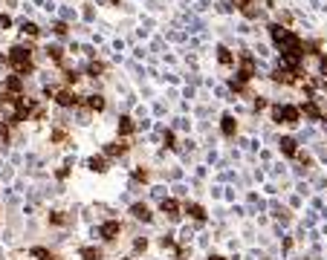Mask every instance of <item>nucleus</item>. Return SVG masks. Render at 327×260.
<instances>
[{"label": "nucleus", "instance_id": "3", "mask_svg": "<svg viewBox=\"0 0 327 260\" xmlns=\"http://www.w3.org/2000/svg\"><path fill=\"white\" fill-rule=\"evenodd\" d=\"M81 72H84V78H90V81H102L110 75V64L102 61V58H93V61L81 64Z\"/></svg>", "mask_w": 327, "mask_h": 260}, {"label": "nucleus", "instance_id": "31", "mask_svg": "<svg viewBox=\"0 0 327 260\" xmlns=\"http://www.w3.org/2000/svg\"><path fill=\"white\" fill-rule=\"evenodd\" d=\"M76 15H79V12H76V6H64V9H61V15H58V18H61V20H67V23H70V20H76Z\"/></svg>", "mask_w": 327, "mask_h": 260}, {"label": "nucleus", "instance_id": "4", "mask_svg": "<svg viewBox=\"0 0 327 260\" xmlns=\"http://www.w3.org/2000/svg\"><path fill=\"white\" fill-rule=\"evenodd\" d=\"M119 237H122V223H119V220H105V223L98 225V240L116 243Z\"/></svg>", "mask_w": 327, "mask_h": 260}, {"label": "nucleus", "instance_id": "12", "mask_svg": "<svg viewBox=\"0 0 327 260\" xmlns=\"http://www.w3.org/2000/svg\"><path fill=\"white\" fill-rule=\"evenodd\" d=\"M278 151H281L284 156L295 159V156H298V139H295V136H287V133H284L281 139H278Z\"/></svg>", "mask_w": 327, "mask_h": 260}, {"label": "nucleus", "instance_id": "18", "mask_svg": "<svg viewBox=\"0 0 327 260\" xmlns=\"http://www.w3.org/2000/svg\"><path fill=\"white\" fill-rule=\"evenodd\" d=\"M284 125H287V127H298L301 125L298 104H284Z\"/></svg>", "mask_w": 327, "mask_h": 260}, {"label": "nucleus", "instance_id": "7", "mask_svg": "<svg viewBox=\"0 0 327 260\" xmlns=\"http://www.w3.org/2000/svg\"><path fill=\"white\" fill-rule=\"evenodd\" d=\"M136 130H139V125L133 122V116L122 113V116H119V122H116V136H119V139H131Z\"/></svg>", "mask_w": 327, "mask_h": 260}, {"label": "nucleus", "instance_id": "21", "mask_svg": "<svg viewBox=\"0 0 327 260\" xmlns=\"http://www.w3.org/2000/svg\"><path fill=\"white\" fill-rule=\"evenodd\" d=\"M183 211H186L191 220H197V223H206V208L200 206V203H186V206H183Z\"/></svg>", "mask_w": 327, "mask_h": 260}, {"label": "nucleus", "instance_id": "2", "mask_svg": "<svg viewBox=\"0 0 327 260\" xmlns=\"http://www.w3.org/2000/svg\"><path fill=\"white\" fill-rule=\"evenodd\" d=\"M55 107L58 110H79L81 101H84V96H79L76 90H70V87H58V93H55Z\"/></svg>", "mask_w": 327, "mask_h": 260}, {"label": "nucleus", "instance_id": "6", "mask_svg": "<svg viewBox=\"0 0 327 260\" xmlns=\"http://www.w3.org/2000/svg\"><path fill=\"white\" fill-rule=\"evenodd\" d=\"M214 58H217V64L220 67H226V70H235V64H238V52H232V46L229 44H217L214 46Z\"/></svg>", "mask_w": 327, "mask_h": 260}, {"label": "nucleus", "instance_id": "41", "mask_svg": "<svg viewBox=\"0 0 327 260\" xmlns=\"http://www.w3.org/2000/svg\"><path fill=\"white\" fill-rule=\"evenodd\" d=\"M55 177H58V180H67V177H70V168H67V165L58 168V170H55Z\"/></svg>", "mask_w": 327, "mask_h": 260}, {"label": "nucleus", "instance_id": "35", "mask_svg": "<svg viewBox=\"0 0 327 260\" xmlns=\"http://www.w3.org/2000/svg\"><path fill=\"white\" fill-rule=\"evenodd\" d=\"M157 243H159V249H174V237L171 234H162Z\"/></svg>", "mask_w": 327, "mask_h": 260}, {"label": "nucleus", "instance_id": "30", "mask_svg": "<svg viewBox=\"0 0 327 260\" xmlns=\"http://www.w3.org/2000/svg\"><path fill=\"white\" fill-rule=\"evenodd\" d=\"M81 18H84V23H93V20H96V9H93L90 3H84V9H81Z\"/></svg>", "mask_w": 327, "mask_h": 260}, {"label": "nucleus", "instance_id": "1", "mask_svg": "<svg viewBox=\"0 0 327 260\" xmlns=\"http://www.w3.org/2000/svg\"><path fill=\"white\" fill-rule=\"evenodd\" d=\"M41 52H44V58L53 64V67H58V70H64V67H67V46H64V44L49 41V44L41 46Z\"/></svg>", "mask_w": 327, "mask_h": 260}, {"label": "nucleus", "instance_id": "9", "mask_svg": "<svg viewBox=\"0 0 327 260\" xmlns=\"http://www.w3.org/2000/svg\"><path fill=\"white\" fill-rule=\"evenodd\" d=\"M3 90L12 93V96H23V90H27V81L20 78V75H15V72H9V75H3Z\"/></svg>", "mask_w": 327, "mask_h": 260}, {"label": "nucleus", "instance_id": "11", "mask_svg": "<svg viewBox=\"0 0 327 260\" xmlns=\"http://www.w3.org/2000/svg\"><path fill=\"white\" fill-rule=\"evenodd\" d=\"M18 32H20V35H27L29 41H35V38H41V32H44V29H41V23H35V20L20 18L18 20Z\"/></svg>", "mask_w": 327, "mask_h": 260}, {"label": "nucleus", "instance_id": "14", "mask_svg": "<svg viewBox=\"0 0 327 260\" xmlns=\"http://www.w3.org/2000/svg\"><path fill=\"white\" fill-rule=\"evenodd\" d=\"M84 165H87L90 174H107V170H110V159H107L105 153H98V156H90Z\"/></svg>", "mask_w": 327, "mask_h": 260}, {"label": "nucleus", "instance_id": "33", "mask_svg": "<svg viewBox=\"0 0 327 260\" xmlns=\"http://www.w3.org/2000/svg\"><path fill=\"white\" fill-rule=\"evenodd\" d=\"M145 249H148V237H136V240H133V251H136V254H142Z\"/></svg>", "mask_w": 327, "mask_h": 260}, {"label": "nucleus", "instance_id": "46", "mask_svg": "<svg viewBox=\"0 0 327 260\" xmlns=\"http://www.w3.org/2000/svg\"><path fill=\"white\" fill-rule=\"evenodd\" d=\"M6 3H15V0H6Z\"/></svg>", "mask_w": 327, "mask_h": 260}, {"label": "nucleus", "instance_id": "24", "mask_svg": "<svg viewBox=\"0 0 327 260\" xmlns=\"http://www.w3.org/2000/svg\"><path fill=\"white\" fill-rule=\"evenodd\" d=\"M275 20H278V23H284V26H290V29H292L295 12H292V9H278V12H275Z\"/></svg>", "mask_w": 327, "mask_h": 260}, {"label": "nucleus", "instance_id": "20", "mask_svg": "<svg viewBox=\"0 0 327 260\" xmlns=\"http://www.w3.org/2000/svg\"><path fill=\"white\" fill-rule=\"evenodd\" d=\"M49 142L53 145H70V130L61 125H55L53 130H49Z\"/></svg>", "mask_w": 327, "mask_h": 260}, {"label": "nucleus", "instance_id": "22", "mask_svg": "<svg viewBox=\"0 0 327 260\" xmlns=\"http://www.w3.org/2000/svg\"><path fill=\"white\" fill-rule=\"evenodd\" d=\"M79 257L81 260H105V249H98V246H81Z\"/></svg>", "mask_w": 327, "mask_h": 260}, {"label": "nucleus", "instance_id": "29", "mask_svg": "<svg viewBox=\"0 0 327 260\" xmlns=\"http://www.w3.org/2000/svg\"><path fill=\"white\" fill-rule=\"evenodd\" d=\"M162 142H165L168 151H177V136H174V130H162Z\"/></svg>", "mask_w": 327, "mask_h": 260}, {"label": "nucleus", "instance_id": "39", "mask_svg": "<svg viewBox=\"0 0 327 260\" xmlns=\"http://www.w3.org/2000/svg\"><path fill=\"white\" fill-rule=\"evenodd\" d=\"M249 32H255V29L249 26V20H243V23H238V35H249Z\"/></svg>", "mask_w": 327, "mask_h": 260}, {"label": "nucleus", "instance_id": "34", "mask_svg": "<svg viewBox=\"0 0 327 260\" xmlns=\"http://www.w3.org/2000/svg\"><path fill=\"white\" fill-rule=\"evenodd\" d=\"M316 61H318V75H324V78H327V52H321Z\"/></svg>", "mask_w": 327, "mask_h": 260}, {"label": "nucleus", "instance_id": "26", "mask_svg": "<svg viewBox=\"0 0 327 260\" xmlns=\"http://www.w3.org/2000/svg\"><path fill=\"white\" fill-rule=\"evenodd\" d=\"M0 142H3V145L12 142V125H9V122H6L3 116H0Z\"/></svg>", "mask_w": 327, "mask_h": 260}, {"label": "nucleus", "instance_id": "27", "mask_svg": "<svg viewBox=\"0 0 327 260\" xmlns=\"http://www.w3.org/2000/svg\"><path fill=\"white\" fill-rule=\"evenodd\" d=\"M29 257H35V260H49V257H53V251L44 249V246H32V249H29Z\"/></svg>", "mask_w": 327, "mask_h": 260}, {"label": "nucleus", "instance_id": "5", "mask_svg": "<svg viewBox=\"0 0 327 260\" xmlns=\"http://www.w3.org/2000/svg\"><path fill=\"white\" fill-rule=\"evenodd\" d=\"M81 104H84L90 113H105V110H107V96L102 90H93V93H87V96H84V101H81Z\"/></svg>", "mask_w": 327, "mask_h": 260}, {"label": "nucleus", "instance_id": "44", "mask_svg": "<svg viewBox=\"0 0 327 260\" xmlns=\"http://www.w3.org/2000/svg\"><path fill=\"white\" fill-rule=\"evenodd\" d=\"M136 125H139V130H148V127H150V119H142V122H136Z\"/></svg>", "mask_w": 327, "mask_h": 260}, {"label": "nucleus", "instance_id": "28", "mask_svg": "<svg viewBox=\"0 0 327 260\" xmlns=\"http://www.w3.org/2000/svg\"><path fill=\"white\" fill-rule=\"evenodd\" d=\"M269 107V99L266 96H252V113H264Z\"/></svg>", "mask_w": 327, "mask_h": 260}, {"label": "nucleus", "instance_id": "38", "mask_svg": "<svg viewBox=\"0 0 327 260\" xmlns=\"http://www.w3.org/2000/svg\"><path fill=\"white\" fill-rule=\"evenodd\" d=\"M214 6H217V12H220V15H232V12H235L229 0H220V3H214Z\"/></svg>", "mask_w": 327, "mask_h": 260}, {"label": "nucleus", "instance_id": "8", "mask_svg": "<svg viewBox=\"0 0 327 260\" xmlns=\"http://www.w3.org/2000/svg\"><path fill=\"white\" fill-rule=\"evenodd\" d=\"M81 81H84V72H81V70L70 67V64H67V67L61 70V87H70V90H76Z\"/></svg>", "mask_w": 327, "mask_h": 260}, {"label": "nucleus", "instance_id": "37", "mask_svg": "<svg viewBox=\"0 0 327 260\" xmlns=\"http://www.w3.org/2000/svg\"><path fill=\"white\" fill-rule=\"evenodd\" d=\"M96 6H110V9H122V0H96Z\"/></svg>", "mask_w": 327, "mask_h": 260}, {"label": "nucleus", "instance_id": "16", "mask_svg": "<svg viewBox=\"0 0 327 260\" xmlns=\"http://www.w3.org/2000/svg\"><path fill=\"white\" fill-rule=\"evenodd\" d=\"M159 211L168 217V220H174V223L180 220V203H177V199H171V197L159 199Z\"/></svg>", "mask_w": 327, "mask_h": 260}, {"label": "nucleus", "instance_id": "40", "mask_svg": "<svg viewBox=\"0 0 327 260\" xmlns=\"http://www.w3.org/2000/svg\"><path fill=\"white\" fill-rule=\"evenodd\" d=\"M150 194H154V197H159V199H165V188H162V185H154V188H150Z\"/></svg>", "mask_w": 327, "mask_h": 260}, {"label": "nucleus", "instance_id": "23", "mask_svg": "<svg viewBox=\"0 0 327 260\" xmlns=\"http://www.w3.org/2000/svg\"><path fill=\"white\" fill-rule=\"evenodd\" d=\"M240 15H243V18H246V20H258V18H266V12L261 9V6H258V0H255V3H249L246 9H240Z\"/></svg>", "mask_w": 327, "mask_h": 260}, {"label": "nucleus", "instance_id": "32", "mask_svg": "<svg viewBox=\"0 0 327 260\" xmlns=\"http://www.w3.org/2000/svg\"><path fill=\"white\" fill-rule=\"evenodd\" d=\"M15 26V20H12V15H6V12H0V29L6 32V29Z\"/></svg>", "mask_w": 327, "mask_h": 260}, {"label": "nucleus", "instance_id": "43", "mask_svg": "<svg viewBox=\"0 0 327 260\" xmlns=\"http://www.w3.org/2000/svg\"><path fill=\"white\" fill-rule=\"evenodd\" d=\"M133 55H136V58H145V55H148V49H145V46H136V49H133Z\"/></svg>", "mask_w": 327, "mask_h": 260}, {"label": "nucleus", "instance_id": "13", "mask_svg": "<svg viewBox=\"0 0 327 260\" xmlns=\"http://www.w3.org/2000/svg\"><path fill=\"white\" fill-rule=\"evenodd\" d=\"M128 151H131V145L119 142V139H116V142H107L105 148H102V153H105L107 159H122V156H124Z\"/></svg>", "mask_w": 327, "mask_h": 260}, {"label": "nucleus", "instance_id": "45", "mask_svg": "<svg viewBox=\"0 0 327 260\" xmlns=\"http://www.w3.org/2000/svg\"><path fill=\"white\" fill-rule=\"evenodd\" d=\"M206 260H226V257H223V254H209Z\"/></svg>", "mask_w": 327, "mask_h": 260}, {"label": "nucleus", "instance_id": "19", "mask_svg": "<svg viewBox=\"0 0 327 260\" xmlns=\"http://www.w3.org/2000/svg\"><path fill=\"white\" fill-rule=\"evenodd\" d=\"M49 32H53V38H58V41H67V38H70V23L61 18H55L53 23H49Z\"/></svg>", "mask_w": 327, "mask_h": 260}, {"label": "nucleus", "instance_id": "15", "mask_svg": "<svg viewBox=\"0 0 327 260\" xmlns=\"http://www.w3.org/2000/svg\"><path fill=\"white\" fill-rule=\"evenodd\" d=\"M131 217L136 223H154V211H150L145 203H133L131 206Z\"/></svg>", "mask_w": 327, "mask_h": 260}, {"label": "nucleus", "instance_id": "10", "mask_svg": "<svg viewBox=\"0 0 327 260\" xmlns=\"http://www.w3.org/2000/svg\"><path fill=\"white\" fill-rule=\"evenodd\" d=\"M238 130H240V122L232 113H223L220 116V133L226 136V139H235L238 136Z\"/></svg>", "mask_w": 327, "mask_h": 260}, {"label": "nucleus", "instance_id": "17", "mask_svg": "<svg viewBox=\"0 0 327 260\" xmlns=\"http://www.w3.org/2000/svg\"><path fill=\"white\" fill-rule=\"evenodd\" d=\"M70 223H72V217L67 214V211H58V208H55V211L46 214V225H53V228H64V225H70Z\"/></svg>", "mask_w": 327, "mask_h": 260}, {"label": "nucleus", "instance_id": "36", "mask_svg": "<svg viewBox=\"0 0 327 260\" xmlns=\"http://www.w3.org/2000/svg\"><path fill=\"white\" fill-rule=\"evenodd\" d=\"M252 52H255V58H269V46H266V44H255Z\"/></svg>", "mask_w": 327, "mask_h": 260}, {"label": "nucleus", "instance_id": "25", "mask_svg": "<svg viewBox=\"0 0 327 260\" xmlns=\"http://www.w3.org/2000/svg\"><path fill=\"white\" fill-rule=\"evenodd\" d=\"M90 119H93V113H90L84 104H81V107L76 110V125H79V127H87V125H90Z\"/></svg>", "mask_w": 327, "mask_h": 260}, {"label": "nucleus", "instance_id": "42", "mask_svg": "<svg viewBox=\"0 0 327 260\" xmlns=\"http://www.w3.org/2000/svg\"><path fill=\"white\" fill-rule=\"evenodd\" d=\"M177 127H180V130H188V127H191V122H188V119H177Z\"/></svg>", "mask_w": 327, "mask_h": 260}]
</instances>
